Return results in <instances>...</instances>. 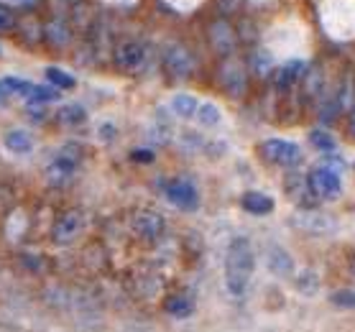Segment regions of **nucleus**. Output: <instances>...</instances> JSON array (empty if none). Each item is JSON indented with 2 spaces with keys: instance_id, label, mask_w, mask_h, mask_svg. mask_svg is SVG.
Returning a JSON list of instances; mask_svg holds the SVG:
<instances>
[{
  "instance_id": "f257e3e1",
  "label": "nucleus",
  "mask_w": 355,
  "mask_h": 332,
  "mask_svg": "<svg viewBox=\"0 0 355 332\" xmlns=\"http://www.w3.org/2000/svg\"><path fill=\"white\" fill-rule=\"evenodd\" d=\"M253 271H256L253 243L248 238H235L225 253V283L230 294H235V297L245 294L250 279H253Z\"/></svg>"
},
{
  "instance_id": "f03ea898",
  "label": "nucleus",
  "mask_w": 355,
  "mask_h": 332,
  "mask_svg": "<svg viewBox=\"0 0 355 332\" xmlns=\"http://www.w3.org/2000/svg\"><path fill=\"white\" fill-rule=\"evenodd\" d=\"M291 227L307 235H332L338 230V220L322 210H297L289 218Z\"/></svg>"
},
{
  "instance_id": "7ed1b4c3",
  "label": "nucleus",
  "mask_w": 355,
  "mask_h": 332,
  "mask_svg": "<svg viewBox=\"0 0 355 332\" xmlns=\"http://www.w3.org/2000/svg\"><path fill=\"white\" fill-rule=\"evenodd\" d=\"M261 154L266 156L268 161L276 164V166H299L304 161V154L302 148L294 143V141H284V138H268L261 143Z\"/></svg>"
},
{
  "instance_id": "20e7f679",
  "label": "nucleus",
  "mask_w": 355,
  "mask_h": 332,
  "mask_svg": "<svg viewBox=\"0 0 355 332\" xmlns=\"http://www.w3.org/2000/svg\"><path fill=\"white\" fill-rule=\"evenodd\" d=\"M162 62H164L166 74L174 77V80H187V77H192L194 67H197L192 51L187 49V46H182V44H169L162 54Z\"/></svg>"
},
{
  "instance_id": "39448f33",
  "label": "nucleus",
  "mask_w": 355,
  "mask_h": 332,
  "mask_svg": "<svg viewBox=\"0 0 355 332\" xmlns=\"http://www.w3.org/2000/svg\"><path fill=\"white\" fill-rule=\"evenodd\" d=\"M309 189L315 192L317 200H324V202H335L343 195V182H340V174L330 171L327 166H317V169L309 171Z\"/></svg>"
},
{
  "instance_id": "423d86ee",
  "label": "nucleus",
  "mask_w": 355,
  "mask_h": 332,
  "mask_svg": "<svg viewBox=\"0 0 355 332\" xmlns=\"http://www.w3.org/2000/svg\"><path fill=\"white\" fill-rule=\"evenodd\" d=\"M207 41H210V46L218 51L220 57H233L235 46H238V33L225 18H215L207 26Z\"/></svg>"
},
{
  "instance_id": "0eeeda50",
  "label": "nucleus",
  "mask_w": 355,
  "mask_h": 332,
  "mask_svg": "<svg viewBox=\"0 0 355 332\" xmlns=\"http://www.w3.org/2000/svg\"><path fill=\"white\" fill-rule=\"evenodd\" d=\"M146 59H148V46H146L144 41L128 39L115 46V64L121 67V69H128V72L141 69L146 64Z\"/></svg>"
},
{
  "instance_id": "6e6552de",
  "label": "nucleus",
  "mask_w": 355,
  "mask_h": 332,
  "mask_svg": "<svg viewBox=\"0 0 355 332\" xmlns=\"http://www.w3.org/2000/svg\"><path fill=\"white\" fill-rule=\"evenodd\" d=\"M220 82H223V87H225L227 95H243L245 92V85H248V74H245V64H243L241 59L235 57H227L220 67Z\"/></svg>"
},
{
  "instance_id": "1a4fd4ad",
  "label": "nucleus",
  "mask_w": 355,
  "mask_h": 332,
  "mask_svg": "<svg viewBox=\"0 0 355 332\" xmlns=\"http://www.w3.org/2000/svg\"><path fill=\"white\" fill-rule=\"evenodd\" d=\"M82 225H85V220H82L80 212H77V210L64 212V215L54 222V227H51V241H54V243H59V245L72 243L74 238L82 233Z\"/></svg>"
},
{
  "instance_id": "9d476101",
  "label": "nucleus",
  "mask_w": 355,
  "mask_h": 332,
  "mask_svg": "<svg viewBox=\"0 0 355 332\" xmlns=\"http://www.w3.org/2000/svg\"><path fill=\"white\" fill-rule=\"evenodd\" d=\"M304 74H307V64L302 59H289V62H284L282 67L274 69V87L282 89V92L297 87Z\"/></svg>"
},
{
  "instance_id": "9b49d317",
  "label": "nucleus",
  "mask_w": 355,
  "mask_h": 332,
  "mask_svg": "<svg viewBox=\"0 0 355 332\" xmlns=\"http://www.w3.org/2000/svg\"><path fill=\"white\" fill-rule=\"evenodd\" d=\"M166 197H169L171 204H177L182 210H194L197 202H200V195H197V189H194L189 182L184 179H174L166 184Z\"/></svg>"
},
{
  "instance_id": "f8f14e48",
  "label": "nucleus",
  "mask_w": 355,
  "mask_h": 332,
  "mask_svg": "<svg viewBox=\"0 0 355 332\" xmlns=\"http://www.w3.org/2000/svg\"><path fill=\"white\" fill-rule=\"evenodd\" d=\"M266 266H268V271L276 276H291V271H294V259L289 256L286 248L271 245L266 251Z\"/></svg>"
},
{
  "instance_id": "ddd939ff",
  "label": "nucleus",
  "mask_w": 355,
  "mask_h": 332,
  "mask_svg": "<svg viewBox=\"0 0 355 332\" xmlns=\"http://www.w3.org/2000/svg\"><path fill=\"white\" fill-rule=\"evenodd\" d=\"M133 222H136L138 235H144V238H159L164 233V218L151 210H141L133 218Z\"/></svg>"
},
{
  "instance_id": "4468645a",
  "label": "nucleus",
  "mask_w": 355,
  "mask_h": 332,
  "mask_svg": "<svg viewBox=\"0 0 355 332\" xmlns=\"http://www.w3.org/2000/svg\"><path fill=\"white\" fill-rule=\"evenodd\" d=\"M54 121H57L62 128H77V125H82V123L87 121V110H85V105H80V103H67V105H62L57 110Z\"/></svg>"
},
{
  "instance_id": "2eb2a0df",
  "label": "nucleus",
  "mask_w": 355,
  "mask_h": 332,
  "mask_svg": "<svg viewBox=\"0 0 355 332\" xmlns=\"http://www.w3.org/2000/svg\"><path fill=\"white\" fill-rule=\"evenodd\" d=\"M243 210L250 215H271L274 212V200L263 192H245L241 200Z\"/></svg>"
},
{
  "instance_id": "dca6fc26",
  "label": "nucleus",
  "mask_w": 355,
  "mask_h": 332,
  "mask_svg": "<svg viewBox=\"0 0 355 332\" xmlns=\"http://www.w3.org/2000/svg\"><path fill=\"white\" fill-rule=\"evenodd\" d=\"M44 36H46V41L51 44V46H67L69 44V39H72V31H69V26L64 24V21H51V24L44 26Z\"/></svg>"
},
{
  "instance_id": "f3484780",
  "label": "nucleus",
  "mask_w": 355,
  "mask_h": 332,
  "mask_svg": "<svg viewBox=\"0 0 355 332\" xmlns=\"http://www.w3.org/2000/svg\"><path fill=\"white\" fill-rule=\"evenodd\" d=\"M3 141H6V148L13 151V154H31L33 148V138L26 130H8Z\"/></svg>"
},
{
  "instance_id": "a211bd4d",
  "label": "nucleus",
  "mask_w": 355,
  "mask_h": 332,
  "mask_svg": "<svg viewBox=\"0 0 355 332\" xmlns=\"http://www.w3.org/2000/svg\"><path fill=\"white\" fill-rule=\"evenodd\" d=\"M294 283H297V292L304 294V297H315V294L320 292V276H317L312 268H304V271L294 279Z\"/></svg>"
},
{
  "instance_id": "6ab92c4d",
  "label": "nucleus",
  "mask_w": 355,
  "mask_h": 332,
  "mask_svg": "<svg viewBox=\"0 0 355 332\" xmlns=\"http://www.w3.org/2000/svg\"><path fill=\"white\" fill-rule=\"evenodd\" d=\"M197 107H200V103L192 98V95H174L171 98V110L179 115V118H192V115H197Z\"/></svg>"
},
{
  "instance_id": "aec40b11",
  "label": "nucleus",
  "mask_w": 355,
  "mask_h": 332,
  "mask_svg": "<svg viewBox=\"0 0 355 332\" xmlns=\"http://www.w3.org/2000/svg\"><path fill=\"white\" fill-rule=\"evenodd\" d=\"M309 143L317 148V151H322V154H335L338 151V141L332 138V133H327V130L317 128L309 133Z\"/></svg>"
},
{
  "instance_id": "412c9836",
  "label": "nucleus",
  "mask_w": 355,
  "mask_h": 332,
  "mask_svg": "<svg viewBox=\"0 0 355 332\" xmlns=\"http://www.w3.org/2000/svg\"><path fill=\"white\" fill-rule=\"evenodd\" d=\"M197 121H200V125H205V128H215V125L223 123V113H220L218 105L202 103V105L197 107Z\"/></svg>"
},
{
  "instance_id": "4be33fe9",
  "label": "nucleus",
  "mask_w": 355,
  "mask_h": 332,
  "mask_svg": "<svg viewBox=\"0 0 355 332\" xmlns=\"http://www.w3.org/2000/svg\"><path fill=\"white\" fill-rule=\"evenodd\" d=\"M250 69H253V74H259V77H266L271 69H274V57L268 54L266 49H259L250 54Z\"/></svg>"
},
{
  "instance_id": "5701e85b",
  "label": "nucleus",
  "mask_w": 355,
  "mask_h": 332,
  "mask_svg": "<svg viewBox=\"0 0 355 332\" xmlns=\"http://www.w3.org/2000/svg\"><path fill=\"white\" fill-rule=\"evenodd\" d=\"M302 87H304V95L307 98H315L320 87H322V72L320 69H307V74L302 77Z\"/></svg>"
},
{
  "instance_id": "b1692460",
  "label": "nucleus",
  "mask_w": 355,
  "mask_h": 332,
  "mask_svg": "<svg viewBox=\"0 0 355 332\" xmlns=\"http://www.w3.org/2000/svg\"><path fill=\"white\" fill-rule=\"evenodd\" d=\"M166 312L171 317H189L194 312V304L187 297H174V299L166 302Z\"/></svg>"
},
{
  "instance_id": "393cba45",
  "label": "nucleus",
  "mask_w": 355,
  "mask_h": 332,
  "mask_svg": "<svg viewBox=\"0 0 355 332\" xmlns=\"http://www.w3.org/2000/svg\"><path fill=\"white\" fill-rule=\"evenodd\" d=\"M46 80L51 82L54 87H62V89H72L74 87V77H69V74L62 72V69H57V67H49Z\"/></svg>"
},
{
  "instance_id": "a878e982",
  "label": "nucleus",
  "mask_w": 355,
  "mask_h": 332,
  "mask_svg": "<svg viewBox=\"0 0 355 332\" xmlns=\"http://www.w3.org/2000/svg\"><path fill=\"white\" fill-rule=\"evenodd\" d=\"M16 28V13L0 3V33H8Z\"/></svg>"
},
{
  "instance_id": "bb28decb",
  "label": "nucleus",
  "mask_w": 355,
  "mask_h": 332,
  "mask_svg": "<svg viewBox=\"0 0 355 332\" xmlns=\"http://www.w3.org/2000/svg\"><path fill=\"white\" fill-rule=\"evenodd\" d=\"M57 89L51 87H36L33 89V95L28 98V103H49V100H57Z\"/></svg>"
},
{
  "instance_id": "cd10ccee",
  "label": "nucleus",
  "mask_w": 355,
  "mask_h": 332,
  "mask_svg": "<svg viewBox=\"0 0 355 332\" xmlns=\"http://www.w3.org/2000/svg\"><path fill=\"white\" fill-rule=\"evenodd\" d=\"M243 6V0H218V10L223 13V16H233V13H238Z\"/></svg>"
},
{
  "instance_id": "c85d7f7f",
  "label": "nucleus",
  "mask_w": 355,
  "mask_h": 332,
  "mask_svg": "<svg viewBox=\"0 0 355 332\" xmlns=\"http://www.w3.org/2000/svg\"><path fill=\"white\" fill-rule=\"evenodd\" d=\"M347 130H350V136L355 138V105L350 107V118H347Z\"/></svg>"
},
{
  "instance_id": "c756f323",
  "label": "nucleus",
  "mask_w": 355,
  "mask_h": 332,
  "mask_svg": "<svg viewBox=\"0 0 355 332\" xmlns=\"http://www.w3.org/2000/svg\"><path fill=\"white\" fill-rule=\"evenodd\" d=\"M350 271H353V276H355V259H353V263H350Z\"/></svg>"
},
{
  "instance_id": "7c9ffc66",
  "label": "nucleus",
  "mask_w": 355,
  "mask_h": 332,
  "mask_svg": "<svg viewBox=\"0 0 355 332\" xmlns=\"http://www.w3.org/2000/svg\"><path fill=\"white\" fill-rule=\"evenodd\" d=\"M18 3H31V0H18Z\"/></svg>"
}]
</instances>
